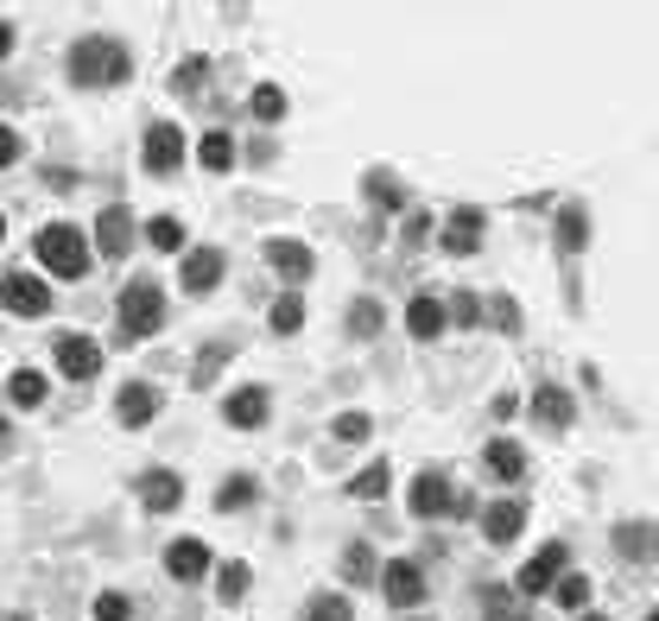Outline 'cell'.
Here are the masks:
<instances>
[{
	"label": "cell",
	"instance_id": "cell-9",
	"mask_svg": "<svg viewBox=\"0 0 659 621\" xmlns=\"http://www.w3.org/2000/svg\"><path fill=\"white\" fill-rule=\"evenodd\" d=\"M266 413H273V399H266V387H254V380H247V387H235V394L222 399V419L235 425V431H261Z\"/></svg>",
	"mask_w": 659,
	"mask_h": 621
},
{
	"label": "cell",
	"instance_id": "cell-43",
	"mask_svg": "<svg viewBox=\"0 0 659 621\" xmlns=\"http://www.w3.org/2000/svg\"><path fill=\"white\" fill-rule=\"evenodd\" d=\"M13 159H20V133H13V128H7V121H0V172H7Z\"/></svg>",
	"mask_w": 659,
	"mask_h": 621
},
{
	"label": "cell",
	"instance_id": "cell-2",
	"mask_svg": "<svg viewBox=\"0 0 659 621\" xmlns=\"http://www.w3.org/2000/svg\"><path fill=\"white\" fill-rule=\"evenodd\" d=\"M165 330V286L159 279H128L114 298V343H153Z\"/></svg>",
	"mask_w": 659,
	"mask_h": 621
},
{
	"label": "cell",
	"instance_id": "cell-5",
	"mask_svg": "<svg viewBox=\"0 0 659 621\" xmlns=\"http://www.w3.org/2000/svg\"><path fill=\"white\" fill-rule=\"evenodd\" d=\"M140 159H146V172L153 177H172L178 165H184V133H178L172 121H146V146H140Z\"/></svg>",
	"mask_w": 659,
	"mask_h": 621
},
{
	"label": "cell",
	"instance_id": "cell-24",
	"mask_svg": "<svg viewBox=\"0 0 659 621\" xmlns=\"http://www.w3.org/2000/svg\"><path fill=\"white\" fill-rule=\"evenodd\" d=\"M44 394H51V387H44L39 368H13V375H7V399H13V406H26V413H32V406H44Z\"/></svg>",
	"mask_w": 659,
	"mask_h": 621
},
{
	"label": "cell",
	"instance_id": "cell-1",
	"mask_svg": "<svg viewBox=\"0 0 659 621\" xmlns=\"http://www.w3.org/2000/svg\"><path fill=\"white\" fill-rule=\"evenodd\" d=\"M64 70L77 89H109V83H128L133 77V51L109 32H83V39L64 51Z\"/></svg>",
	"mask_w": 659,
	"mask_h": 621
},
{
	"label": "cell",
	"instance_id": "cell-30",
	"mask_svg": "<svg viewBox=\"0 0 659 621\" xmlns=\"http://www.w3.org/2000/svg\"><path fill=\"white\" fill-rule=\"evenodd\" d=\"M343 577H349V583H374V552H368V539H349V546H343Z\"/></svg>",
	"mask_w": 659,
	"mask_h": 621
},
{
	"label": "cell",
	"instance_id": "cell-17",
	"mask_svg": "<svg viewBox=\"0 0 659 621\" xmlns=\"http://www.w3.org/2000/svg\"><path fill=\"white\" fill-rule=\"evenodd\" d=\"M165 571H172L178 583H197V577L210 571V546H203V539H172V546H165Z\"/></svg>",
	"mask_w": 659,
	"mask_h": 621
},
{
	"label": "cell",
	"instance_id": "cell-31",
	"mask_svg": "<svg viewBox=\"0 0 659 621\" xmlns=\"http://www.w3.org/2000/svg\"><path fill=\"white\" fill-rule=\"evenodd\" d=\"M387 482H394V469H387V457H381V464H368L349 482V495H355V501H381V495H387Z\"/></svg>",
	"mask_w": 659,
	"mask_h": 621
},
{
	"label": "cell",
	"instance_id": "cell-21",
	"mask_svg": "<svg viewBox=\"0 0 659 621\" xmlns=\"http://www.w3.org/2000/svg\"><path fill=\"white\" fill-rule=\"evenodd\" d=\"M406 330H413L418 343H432V336H444V330H450V317H444V305H438V298H425V292H418L413 305H406Z\"/></svg>",
	"mask_w": 659,
	"mask_h": 621
},
{
	"label": "cell",
	"instance_id": "cell-48",
	"mask_svg": "<svg viewBox=\"0 0 659 621\" xmlns=\"http://www.w3.org/2000/svg\"><path fill=\"white\" fill-rule=\"evenodd\" d=\"M647 621H659V609H653V615H647Z\"/></svg>",
	"mask_w": 659,
	"mask_h": 621
},
{
	"label": "cell",
	"instance_id": "cell-39",
	"mask_svg": "<svg viewBox=\"0 0 659 621\" xmlns=\"http://www.w3.org/2000/svg\"><path fill=\"white\" fill-rule=\"evenodd\" d=\"M368 203H374V210H399V203H406V191H399L394 177L374 172V177H368Z\"/></svg>",
	"mask_w": 659,
	"mask_h": 621
},
{
	"label": "cell",
	"instance_id": "cell-16",
	"mask_svg": "<svg viewBox=\"0 0 659 621\" xmlns=\"http://www.w3.org/2000/svg\"><path fill=\"white\" fill-rule=\"evenodd\" d=\"M266 266H273V273H280V279H292V286H298V279H311V247L305 242H286V235H273V242H266Z\"/></svg>",
	"mask_w": 659,
	"mask_h": 621
},
{
	"label": "cell",
	"instance_id": "cell-38",
	"mask_svg": "<svg viewBox=\"0 0 659 621\" xmlns=\"http://www.w3.org/2000/svg\"><path fill=\"white\" fill-rule=\"evenodd\" d=\"M444 317H450V324H463V330H469V324H483V298H476V292H457V298L444 305Z\"/></svg>",
	"mask_w": 659,
	"mask_h": 621
},
{
	"label": "cell",
	"instance_id": "cell-35",
	"mask_svg": "<svg viewBox=\"0 0 659 621\" xmlns=\"http://www.w3.org/2000/svg\"><path fill=\"white\" fill-rule=\"evenodd\" d=\"M146 242H153L159 254H178V247H184V222H178V216H153V222H146Z\"/></svg>",
	"mask_w": 659,
	"mask_h": 621
},
{
	"label": "cell",
	"instance_id": "cell-20",
	"mask_svg": "<svg viewBox=\"0 0 659 621\" xmlns=\"http://www.w3.org/2000/svg\"><path fill=\"white\" fill-rule=\"evenodd\" d=\"M616 552L621 558H640V564H647V558H659V527H653V520H628V527H616Z\"/></svg>",
	"mask_w": 659,
	"mask_h": 621
},
{
	"label": "cell",
	"instance_id": "cell-28",
	"mask_svg": "<svg viewBox=\"0 0 659 621\" xmlns=\"http://www.w3.org/2000/svg\"><path fill=\"white\" fill-rule=\"evenodd\" d=\"M266 324H273V336H298V324H305V298H298V292H286V298H273V310H266Z\"/></svg>",
	"mask_w": 659,
	"mask_h": 621
},
{
	"label": "cell",
	"instance_id": "cell-25",
	"mask_svg": "<svg viewBox=\"0 0 659 621\" xmlns=\"http://www.w3.org/2000/svg\"><path fill=\"white\" fill-rule=\"evenodd\" d=\"M197 159H203V165H210V172H229V165L242 159V146H235V133H229V128H216V133H203Z\"/></svg>",
	"mask_w": 659,
	"mask_h": 621
},
{
	"label": "cell",
	"instance_id": "cell-6",
	"mask_svg": "<svg viewBox=\"0 0 659 621\" xmlns=\"http://www.w3.org/2000/svg\"><path fill=\"white\" fill-rule=\"evenodd\" d=\"M406 508H413V520H438V513H450V508H457V488H450V476H444V469H418Z\"/></svg>",
	"mask_w": 659,
	"mask_h": 621
},
{
	"label": "cell",
	"instance_id": "cell-4",
	"mask_svg": "<svg viewBox=\"0 0 659 621\" xmlns=\"http://www.w3.org/2000/svg\"><path fill=\"white\" fill-rule=\"evenodd\" d=\"M0 310H13V317H44V310H51V286H44L39 273L13 266V273H0Z\"/></svg>",
	"mask_w": 659,
	"mask_h": 621
},
{
	"label": "cell",
	"instance_id": "cell-26",
	"mask_svg": "<svg viewBox=\"0 0 659 621\" xmlns=\"http://www.w3.org/2000/svg\"><path fill=\"white\" fill-rule=\"evenodd\" d=\"M254 495H261V482H254V476H229V482L216 488V513H242V508H254Z\"/></svg>",
	"mask_w": 659,
	"mask_h": 621
},
{
	"label": "cell",
	"instance_id": "cell-45",
	"mask_svg": "<svg viewBox=\"0 0 659 621\" xmlns=\"http://www.w3.org/2000/svg\"><path fill=\"white\" fill-rule=\"evenodd\" d=\"M577 621H602V615H596V609H584V615H577Z\"/></svg>",
	"mask_w": 659,
	"mask_h": 621
},
{
	"label": "cell",
	"instance_id": "cell-33",
	"mask_svg": "<svg viewBox=\"0 0 659 621\" xmlns=\"http://www.w3.org/2000/svg\"><path fill=\"white\" fill-rule=\"evenodd\" d=\"M551 597H558V609H577V615H584V609H590V577L565 571L558 583H551Z\"/></svg>",
	"mask_w": 659,
	"mask_h": 621
},
{
	"label": "cell",
	"instance_id": "cell-42",
	"mask_svg": "<svg viewBox=\"0 0 659 621\" xmlns=\"http://www.w3.org/2000/svg\"><path fill=\"white\" fill-rule=\"evenodd\" d=\"M222 355H229V343H210V349H203V362H197V387H210V375H216Z\"/></svg>",
	"mask_w": 659,
	"mask_h": 621
},
{
	"label": "cell",
	"instance_id": "cell-18",
	"mask_svg": "<svg viewBox=\"0 0 659 621\" xmlns=\"http://www.w3.org/2000/svg\"><path fill=\"white\" fill-rule=\"evenodd\" d=\"M520 527H527V508H520V501H495V508H483L488 546H514V539H520Z\"/></svg>",
	"mask_w": 659,
	"mask_h": 621
},
{
	"label": "cell",
	"instance_id": "cell-29",
	"mask_svg": "<svg viewBox=\"0 0 659 621\" xmlns=\"http://www.w3.org/2000/svg\"><path fill=\"white\" fill-rule=\"evenodd\" d=\"M247 109H254V121H286L292 102H286V89L280 83H261L254 95H247Z\"/></svg>",
	"mask_w": 659,
	"mask_h": 621
},
{
	"label": "cell",
	"instance_id": "cell-22",
	"mask_svg": "<svg viewBox=\"0 0 659 621\" xmlns=\"http://www.w3.org/2000/svg\"><path fill=\"white\" fill-rule=\"evenodd\" d=\"M571 394H565V387H539V394H533V419L539 425H551V431H565V425H571Z\"/></svg>",
	"mask_w": 659,
	"mask_h": 621
},
{
	"label": "cell",
	"instance_id": "cell-32",
	"mask_svg": "<svg viewBox=\"0 0 659 621\" xmlns=\"http://www.w3.org/2000/svg\"><path fill=\"white\" fill-rule=\"evenodd\" d=\"M298 621H355V609H349V597H330V590H317V597L305 602V615Z\"/></svg>",
	"mask_w": 659,
	"mask_h": 621
},
{
	"label": "cell",
	"instance_id": "cell-49",
	"mask_svg": "<svg viewBox=\"0 0 659 621\" xmlns=\"http://www.w3.org/2000/svg\"><path fill=\"white\" fill-rule=\"evenodd\" d=\"M13 621H32V615H13Z\"/></svg>",
	"mask_w": 659,
	"mask_h": 621
},
{
	"label": "cell",
	"instance_id": "cell-41",
	"mask_svg": "<svg viewBox=\"0 0 659 621\" xmlns=\"http://www.w3.org/2000/svg\"><path fill=\"white\" fill-rule=\"evenodd\" d=\"M203 70H210V64H203V58H184V64H178V77H172V83L184 89V95H197V89H203Z\"/></svg>",
	"mask_w": 659,
	"mask_h": 621
},
{
	"label": "cell",
	"instance_id": "cell-15",
	"mask_svg": "<svg viewBox=\"0 0 659 621\" xmlns=\"http://www.w3.org/2000/svg\"><path fill=\"white\" fill-rule=\"evenodd\" d=\"M133 247V216L121 210V203H109L102 216H95V254H109V261H121Z\"/></svg>",
	"mask_w": 659,
	"mask_h": 621
},
{
	"label": "cell",
	"instance_id": "cell-7",
	"mask_svg": "<svg viewBox=\"0 0 659 621\" xmlns=\"http://www.w3.org/2000/svg\"><path fill=\"white\" fill-rule=\"evenodd\" d=\"M558 577H565V546H546V552L539 558H527V564H520V577H514V590H520V597H551V583H558Z\"/></svg>",
	"mask_w": 659,
	"mask_h": 621
},
{
	"label": "cell",
	"instance_id": "cell-47",
	"mask_svg": "<svg viewBox=\"0 0 659 621\" xmlns=\"http://www.w3.org/2000/svg\"><path fill=\"white\" fill-rule=\"evenodd\" d=\"M0 242H7V216H0Z\"/></svg>",
	"mask_w": 659,
	"mask_h": 621
},
{
	"label": "cell",
	"instance_id": "cell-37",
	"mask_svg": "<svg viewBox=\"0 0 659 621\" xmlns=\"http://www.w3.org/2000/svg\"><path fill=\"white\" fill-rule=\"evenodd\" d=\"M330 431H336V444H362L374 431V419H368V413H336V419H330Z\"/></svg>",
	"mask_w": 659,
	"mask_h": 621
},
{
	"label": "cell",
	"instance_id": "cell-12",
	"mask_svg": "<svg viewBox=\"0 0 659 621\" xmlns=\"http://www.w3.org/2000/svg\"><path fill=\"white\" fill-rule=\"evenodd\" d=\"M58 375L64 380H95L102 375V343H89V336H58Z\"/></svg>",
	"mask_w": 659,
	"mask_h": 621
},
{
	"label": "cell",
	"instance_id": "cell-44",
	"mask_svg": "<svg viewBox=\"0 0 659 621\" xmlns=\"http://www.w3.org/2000/svg\"><path fill=\"white\" fill-rule=\"evenodd\" d=\"M13 39H20V32H13V20H0V58L13 51Z\"/></svg>",
	"mask_w": 659,
	"mask_h": 621
},
{
	"label": "cell",
	"instance_id": "cell-10",
	"mask_svg": "<svg viewBox=\"0 0 659 621\" xmlns=\"http://www.w3.org/2000/svg\"><path fill=\"white\" fill-rule=\"evenodd\" d=\"M114 419L128 425V431L153 425L159 419V387H153V380H128V387L114 394Z\"/></svg>",
	"mask_w": 659,
	"mask_h": 621
},
{
	"label": "cell",
	"instance_id": "cell-19",
	"mask_svg": "<svg viewBox=\"0 0 659 621\" xmlns=\"http://www.w3.org/2000/svg\"><path fill=\"white\" fill-rule=\"evenodd\" d=\"M483 464H488V476H495V482H520V476H527V450H520L514 438H488Z\"/></svg>",
	"mask_w": 659,
	"mask_h": 621
},
{
	"label": "cell",
	"instance_id": "cell-14",
	"mask_svg": "<svg viewBox=\"0 0 659 621\" xmlns=\"http://www.w3.org/2000/svg\"><path fill=\"white\" fill-rule=\"evenodd\" d=\"M483 228H488L483 210H450V216H444V235H438L444 254H457V261L463 254H476V247H483Z\"/></svg>",
	"mask_w": 659,
	"mask_h": 621
},
{
	"label": "cell",
	"instance_id": "cell-27",
	"mask_svg": "<svg viewBox=\"0 0 659 621\" xmlns=\"http://www.w3.org/2000/svg\"><path fill=\"white\" fill-rule=\"evenodd\" d=\"M483 615L488 621H527V609L514 602V590H507V583H483Z\"/></svg>",
	"mask_w": 659,
	"mask_h": 621
},
{
	"label": "cell",
	"instance_id": "cell-11",
	"mask_svg": "<svg viewBox=\"0 0 659 621\" xmlns=\"http://www.w3.org/2000/svg\"><path fill=\"white\" fill-rule=\"evenodd\" d=\"M140 508L146 513H172L178 501H184V476L178 469H140Z\"/></svg>",
	"mask_w": 659,
	"mask_h": 621
},
{
	"label": "cell",
	"instance_id": "cell-23",
	"mask_svg": "<svg viewBox=\"0 0 659 621\" xmlns=\"http://www.w3.org/2000/svg\"><path fill=\"white\" fill-rule=\"evenodd\" d=\"M584 242H590V210H584V203H565V210H558V254H577Z\"/></svg>",
	"mask_w": 659,
	"mask_h": 621
},
{
	"label": "cell",
	"instance_id": "cell-34",
	"mask_svg": "<svg viewBox=\"0 0 659 621\" xmlns=\"http://www.w3.org/2000/svg\"><path fill=\"white\" fill-rule=\"evenodd\" d=\"M247 583H254V571H247L242 558H235V564H222V571H216V597H222V602H242V597H247Z\"/></svg>",
	"mask_w": 659,
	"mask_h": 621
},
{
	"label": "cell",
	"instance_id": "cell-8",
	"mask_svg": "<svg viewBox=\"0 0 659 621\" xmlns=\"http://www.w3.org/2000/svg\"><path fill=\"white\" fill-rule=\"evenodd\" d=\"M374 583L387 590V602H394V609H418V602H425V571H418L413 558H394V564L374 577Z\"/></svg>",
	"mask_w": 659,
	"mask_h": 621
},
{
	"label": "cell",
	"instance_id": "cell-13",
	"mask_svg": "<svg viewBox=\"0 0 659 621\" xmlns=\"http://www.w3.org/2000/svg\"><path fill=\"white\" fill-rule=\"evenodd\" d=\"M222 247H191V254H184V266H178V279H184V292H191V298H203V292H216L222 286Z\"/></svg>",
	"mask_w": 659,
	"mask_h": 621
},
{
	"label": "cell",
	"instance_id": "cell-3",
	"mask_svg": "<svg viewBox=\"0 0 659 621\" xmlns=\"http://www.w3.org/2000/svg\"><path fill=\"white\" fill-rule=\"evenodd\" d=\"M32 254H39V266L51 273V279H83L89 261H95V247H89V235L77 228V222H44Z\"/></svg>",
	"mask_w": 659,
	"mask_h": 621
},
{
	"label": "cell",
	"instance_id": "cell-40",
	"mask_svg": "<svg viewBox=\"0 0 659 621\" xmlns=\"http://www.w3.org/2000/svg\"><path fill=\"white\" fill-rule=\"evenodd\" d=\"M95 621H133V602L121 597V590H102V597H95Z\"/></svg>",
	"mask_w": 659,
	"mask_h": 621
},
{
	"label": "cell",
	"instance_id": "cell-36",
	"mask_svg": "<svg viewBox=\"0 0 659 621\" xmlns=\"http://www.w3.org/2000/svg\"><path fill=\"white\" fill-rule=\"evenodd\" d=\"M381 317H387L381 298H355V305H349V336H374V330H381Z\"/></svg>",
	"mask_w": 659,
	"mask_h": 621
},
{
	"label": "cell",
	"instance_id": "cell-46",
	"mask_svg": "<svg viewBox=\"0 0 659 621\" xmlns=\"http://www.w3.org/2000/svg\"><path fill=\"white\" fill-rule=\"evenodd\" d=\"M0 450H7V419H0Z\"/></svg>",
	"mask_w": 659,
	"mask_h": 621
}]
</instances>
